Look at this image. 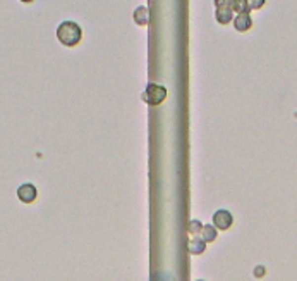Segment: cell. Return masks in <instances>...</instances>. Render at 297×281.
I'll list each match as a JSON object with an SVG mask.
<instances>
[{"label": "cell", "instance_id": "7c38bea8", "mask_svg": "<svg viewBox=\"0 0 297 281\" xmlns=\"http://www.w3.org/2000/svg\"><path fill=\"white\" fill-rule=\"evenodd\" d=\"M263 5H264V0H248L249 10H251V9H258V7H263Z\"/></svg>", "mask_w": 297, "mask_h": 281}, {"label": "cell", "instance_id": "9c48e42d", "mask_svg": "<svg viewBox=\"0 0 297 281\" xmlns=\"http://www.w3.org/2000/svg\"><path fill=\"white\" fill-rule=\"evenodd\" d=\"M134 21H136L139 26H146L148 21H150V12H148L146 7H137L134 10Z\"/></svg>", "mask_w": 297, "mask_h": 281}, {"label": "cell", "instance_id": "5bb4252c", "mask_svg": "<svg viewBox=\"0 0 297 281\" xmlns=\"http://www.w3.org/2000/svg\"><path fill=\"white\" fill-rule=\"evenodd\" d=\"M198 281H203V280H198Z\"/></svg>", "mask_w": 297, "mask_h": 281}, {"label": "cell", "instance_id": "3957f363", "mask_svg": "<svg viewBox=\"0 0 297 281\" xmlns=\"http://www.w3.org/2000/svg\"><path fill=\"white\" fill-rule=\"evenodd\" d=\"M215 7V17L220 24H229L230 21H234V10L230 7V0H216Z\"/></svg>", "mask_w": 297, "mask_h": 281}, {"label": "cell", "instance_id": "4fadbf2b", "mask_svg": "<svg viewBox=\"0 0 297 281\" xmlns=\"http://www.w3.org/2000/svg\"><path fill=\"white\" fill-rule=\"evenodd\" d=\"M264 273H266V269L261 268V266H258V268L255 269V276H256V278H261V276H264Z\"/></svg>", "mask_w": 297, "mask_h": 281}, {"label": "cell", "instance_id": "30bf717a", "mask_svg": "<svg viewBox=\"0 0 297 281\" xmlns=\"http://www.w3.org/2000/svg\"><path fill=\"white\" fill-rule=\"evenodd\" d=\"M232 10H237L239 14H249L248 0H230Z\"/></svg>", "mask_w": 297, "mask_h": 281}, {"label": "cell", "instance_id": "277c9868", "mask_svg": "<svg viewBox=\"0 0 297 281\" xmlns=\"http://www.w3.org/2000/svg\"><path fill=\"white\" fill-rule=\"evenodd\" d=\"M232 223H234V216H232L229 211H225V209H220V211H216L215 214H213V226H215L216 229H220V231L229 229Z\"/></svg>", "mask_w": 297, "mask_h": 281}, {"label": "cell", "instance_id": "6da1fadb", "mask_svg": "<svg viewBox=\"0 0 297 281\" xmlns=\"http://www.w3.org/2000/svg\"><path fill=\"white\" fill-rule=\"evenodd\" d=\"M83 38V31L74 21H64L57 28V40L66 47H76Z\"/></svg>", "mask_w": 297, "mask_h": 281}, {"label": "cell", "instance_id": "7a4b0ae2", "mask_svg": "<svg viewBox=\"0 0 297 281\" xmlns=\"http://www.w3.org/2000/svg\"><path fill=\"white\" fill-rule=\"evenodd\" d=\"M165 99H167V88H164L162 85H157V83H150L143 93V100L148 106H160Z\"/></svg>", "mask_w": 297, "mask_h": 281}, {"label": "cell", "instance_id": "8fae6325", "mask_svg": "<svg viewBox=\"0 0 297 281\" xmlns=\"http://www.w3.org/2000/svg\"><path fill=\"white\" fill-rule=\"evenodd\" d=\"M201 229H203V225L199 221H196V219H191V221L187 223V233H189V235L196 236L201 233Z\"/></svg>", "mask_w": 297, "mask_h": 281}, {"label": "cell", "instance_id": "ba28073f", "mask_svg": "<svg viewBox=\"0 0 297 281\" xmlns=\"http://www.w3.org/2000/svg\"><path fill=\"white\" fill-rule=\"evenodd\" d=\"M205 248H206V243L203 241L201 236H194V238L189 240V252L191 254L199 255V254L205 252Z\"/></svg>", "mask_w": 297, "mask_h": 281}, {"label": "cell", "instance_id": "5b68a950", "mask_svg": "<svg viewBox=\"0 0 297 281\" xmlns=\"http://www.w3.org/2000/svg\"><path fill=\"white\" fill-rule=\"evenodd\" d=\"M36 195H38V192H36L35 185H31V183H24V185H21L19 188H17V199L23 202V204H31V202H35Z\"/></svg>", "mask_w": 297, "mask_h": 281}, {"label": "cell", "instance_id": "8992f818", "mask_svg": "<svg viewBox=\"0 0 297 281\" xmlns=\"http://www.w3.org/2000/svg\"><path fill=\"white\" fill-rule=\"evenodd\" d=\"M234 23V28L237 31H241V33H244V31H248V30H251V26H253V19H251V16L249 14H237L235 16V19L232 21Z\"/></svg>", "mask_w": 297, "mask_h": 281}, {"label": "cell", "instance_id": "52a82bcc", "mask_svg": "<svg viewBox=\"0 0 297 281\" xmlns=\"http://www.w3.org/2000/svg\"><path fill=\"white\" fill-rule=\"evenodd\" d=\"M216 236H218V231H216V228L213 225H206L203 226L201 229V238L205 243H212V241L216 240Z\"/></svg>", "mask_w": 297, "mask_h": 281}]
</instances>
